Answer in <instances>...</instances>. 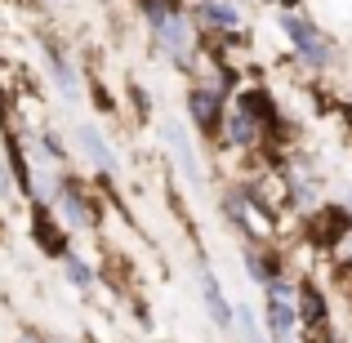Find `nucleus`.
<instances>
[{"label":"nucleus","instance_id":"1","mask_svg":"<svg viewBox=\"0 0 352 343\" xmlns=\"http://www.w3.org/2000/svg\"><path fill=\"white\" fill-rule=\"evenodd\" d=\"M281 27H285V36L299 45V54H303L308 63H317V67H326V63H330V49H326V41H321L317 27H308L303 18H294V14H285Z\"/></svg>","mask_w":352,"mask_h":343},{"label":"nucleus","instance_id":"2","mask_svg":"<svg viewBox=\"0 0 352 343\" xmlns=\"http://www.w3.org/2000/svg\"><path fill=\"white\" fill-rule=\"evenodd\" d=\"M267 335H272V343H285V339L294 335V308H290V299L267 294Z\"/></svg>","mask_w":352,"mask_h":343},{"label":"nucleus","instance_id":"3","mask_svg":"<svg viewBox=\"0 0 352 343\" xmlns=\"http://www.w3.org/2000/svg\"><path fill=\"white\" fill-rule=\"evenodd\" d=\"M201 294H206V308H210V317H214L219 326H232V308H228V299H223V290H219L214 272H201Z\"/></svg>","mask_w":352,"mask_h":343},{"label":"nucleus","instance_id":"4","mask_svg":"<svg viewBox=\"0 0 352 343\" xmlns=\"http://www.w3.org/2000/svg\"><path fill=\"white\" fill-rule=\"evenodd\" d=\"M80 143H85L89 161H94L98 170H107V174L116 170V156H112V147H107V138H103V134H94V125H80Z\"/></svg>","mask_w":352,"mask_h":343},{"label":"nucleus","instance_id":"5","mask_svg":"<svg viewBox=\"0 0 352 343\" xmlns=\"http://www.w3.org/2000/svg\"><path fill=\"white\" fill-rule=\"evenodd\" d=\"M254 134H258V129H254V116H250L245 107H236V112L228 116V138L241 143V147H250V143H254Z\"/></svg>","mask_w":352,"mask_h":343},{"label":"nucleus","instance_id":"6","mask_svg":"<svg viewBox=\"0 0 352 343\" xmlns=\"http://www.w3.org/2000/svg\"><path fill=\"white\" fill-rule=\"evenodd\" d=\"M156 27H161L165 45H170L174 54H183V49H188V27H183V18H179V14H165V18H161Z\"/></svg>","mask_w":352,"mask_h":343},{"label":"nucleus","instance_id":"7","mask_svg":"<svg viewBox=\"0 0 352 343\" xmlns=\"http://www.w3.org/2000/svg\"><path fill=\"white\" fill-rule=\"evenodd\" d=\"M192 120H197V125H214V120H219V94H201V89H197V94H192Z\"/></svg>","mask_w":352,"mask_h":343},{"label":"nucleus","instance_id":"8","mask_svg":"<svg viewBox=\"0 0 352 343\" xmlns=\"http://www.w3.org/2000/svg\"><path fill=\"white\" fill-rule=\"evenodd\" d=\"M201 18L214 23V27H241V14L228 9V5H219V0H206V5H201Z\"/></svg>","mask_w":352,"mask_h":343},{"label":"nucleus","instance_id":"9","mask_svg":"<svg viewBox=\"0 0 352 343\" xmlns=\"http://www.w3.org/2000/svg\"><path fill=\"white\" fill-rule=\"evenodd\" d=\"M170 143H174V156H179V165L188 170V179H201L197 161H192V147H188V138H183V129H179V125H170Z\"/></svg>","mask_w":352,"mask_h":343},{"label":"nucleus","instance_id":"10","mask_svg":"<svg viewBox=\"0 0 352 343\" xmlns=\"http://www.w3.org/2000/svg\"><path fill=\"white\" fill-rule=\"evenodd\" d=\"M50 63H54V76H58V85H63V94L67 98H76V76H72V67L58 58V54H50Z\"/></svg>","mask_w":352,"mask_h":343},{"label":"nucleus","instance_id":"11","mask_svg":"<svg viewBox=\"0 0 352 343\" xmlns=\"http://www.w3.org/2000/svg\"><path fill=\"white\" fill-rule=\"evenodd\" d=\"M303 317H308V321H321V317H326V299H321L312 285L303 290Z\"/></svg>","mask_w":352,"mask_h":343},{"label":"nucleus","instance_id":"12","mask_svg":"<svg viewBox=\"0 0 352 343\" xmlns=\"http://www.w3.org/2000/svg\"><path fill=\"white\" fill-rule=\"evenodd\" d=\"M63 267H67V276H72L76 285H89V281H94V272H89V267L80 263L76 254H67V258H63Z\"/></svg>","mask_w":352,"mask_h":343},{"label":"nucleus","instance_id":"13","mask_svg":"<svg viewBox=\"0 0 352 343\" xmlns=\"http://www.w3.org/2000/svg\"><path fill=\"white\" fill-rule=\"evenodd\" d=\"M236 317H241V335H245L250 343H263V339H258V330H254V317H250V308H241Z\"/></svg>","mask_w":352,"mask_h":343}]
</instances>
